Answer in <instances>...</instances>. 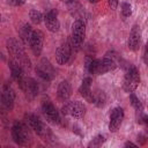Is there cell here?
<instances>
[{
	"label": "cell",
	"instance_id": "8fae6325",
	"mask_svg": "<svg viewBox=\"0 0 148 148\" xmlns=\"http://www.w3.org/2000/svg\"><path fill=\"white\" fill-rule=\"evenodd\" d=\"M72 50L73 46L69 42L62 43L56 51V60L59 65H66L72 57Z\"/></svg>",
	"mask_w": 148,
	"mask_h": 148
},
{
	"label": "cell",
	"instance_id": "44dd1931",
	"mask_svg": "<svg viewBox=\"0 0 148 148\" xmlns=\"http://www.w3.org/2000/svg\"><path fill=\"white\" fill-rule=\"evenodd\" d=\"M105 102H106V96H105V94H104L103 91H101V90H95V91L92 92V103H94L96 106L102 108V106H104Z\"/></svg>",
	"mask_w": 148,
	"mask_h": 148
},
{
	"label": "cell",
	"instance_id": "ba28073f",
	"mask_svg": "<svg viewBox=\"0 0 148 148\" xmlns=\"http://www.w3.org/2000/svg\"><path fill=\"white\" fill-rule=\"evenodd\" d=\"M36 73L37 75L43 80V81H46V82H50L54 79L56 76V71L53 68V66L51 65V62L43 58L36 66Z\"/></svg>",
	"mask_w": 148,
	"mask_h": 148
},
{
	"label": "cell",
	"instance_id": "9a60e30c",
	"mask_svg": "<svg viewBox=\"0 0 148 148\" xmlns=\"http://www.w3.org/2000/svg\"><path fill=\"white\" fill-rule=\"evenodd\" d=\"M20 88L30 98H34L35 96H37L38 90H39L37 81L35 79H32V77H25L24 81L20 84Z\"/></svg>",
	"mask_w": 148,
	"mask_h": 148
},
{
	"label": "cell",
	"instance_id": "4316f807",
	"mask_svg": "<svg viewBox=\"0 0 148 148\" xmlns=\"http://www.w3.org/2000/svg\"><path fill=\"white\" fill-rule=\"evenodd\" d=\"M108 2H109V6L111 7V9H116L118 7L119 0H108Z\"/></svg>",
	"mask_w": 148,
	"mask_h": 148
},
{
	"label": "cell",
	"instance_id": "7c38bea8",
	"mask_svg": "<svg viewBox=\"0 0 148 148\" xmlns=\"http://www.w3.org/2000/svg\"><path fill=\"white\" fill-rule=\"evenodd\" d=\"M124 116H125V113L121 108H114L111 111L110 121H109V130L111 132H117L120 128L121 123L124 120Z\"/></svg>",
	"mask_w": 148,
	"mask_h": 148
},
{
	"label": "cell",
	"instance_id": "484cf974",
	"mask_svg": "<svg viewBox=\"0 0 148 148\" xmlns=\"http://www.w3.org/2000/svg\"><path fill=\"white\" fill-rule=\"evenodd\" d=\"M24 2H25V0H7V3L10 6H14V7L22 6Z\"/></svg>",
	"mask_w": 148,
	"mask_h": 148
},
{
	"label": "cell",
	"instance_id": "5b68a950",
	"mask_svg": "<svg viewBox=\"0 0 148 148\" xmlns=\"http://www.w3.org/2000/svg\"><path fill=\"white\" fill-rule=\"evenodd\" d=\"M86 37V25L82 20H75L72 24V35H71V44L73 49L79 50L83 44Z\"/></svg>",
	"mask_w": 148,
	"mask_h": 148
},
{
	"label": "cell",
	"instance_id": "6da1fadb",
	"mask_svg": "<svg viewBox=\"0 0 148 148\" xmlns=\"http://www.w3.org/2000/svg\"><path fill=\"white\" fill-rule=\"evenodd\" d=\"M117 67V62L112 57H104L103 59H92V58H87L86 60V69L90 74L95 75H101L109 73L113 71Z\"/></svg>",
	"mask_w": 148,
	"mask_h": 148
},
{
	"label": "cell",
	"instance_id": "83f0119b",
	"mask_svg": "<svg viewBox=\"0 0 148 148\" xmlns=\"http://www.w3.org/2000/svg\"><path fill=\"white\" fill-rule=\"evenodd\" d=\"M143 61L146 65H148V44L146 45V49H145V52H143Z\"/></svg>",
	"mask_w": 148,
	"mask_h": 148
},
{
	"label": "cell",
	"instance_id": "e0dca14e",
	"mask_svg": "<svg viewBox=\"0 0 148 148\" xmlns=\"http://www.w3.org/2000/svg\"><path fill=\"white\" fill-rule=\"evenodd\" d=\"M9 68H10V74H12L13 80L20 86V84L24 81V79L27 77V76L24 75V68H23L18 62H16V61L13 60V59L9 61Z\"/></svg>",
	"mask_w": 148,
	"mask_h": 148
},
{
	"label": "cell",
	"instance_id": "9c48e42d",
	"mask_svg": "<svg viewBox=\"0 0 148 148\" xmlns=\"http://www.w3.org/2000/svg\"><path fill=\"white\" fill-rule=\"evenodd\" d=\"M87 112V108L82 102L74 101V102H67L62 108V113L68 114L73 118L80 119L83 118Z\"/></svg>",
	"mask_w": 148,
	"mask_h": 148
},
{
	"label": "cell",
	"instance_id": "2e32d148",
	"mask_svg": "<svg viewBox=\"0 0 148 148\" xmlns=\"http://www.w3.org/2000/svg\"><path fill=\"white\" fill-rule=\"evenodd\" d=\"M140 40H141V30L140 27L138 24H134L131 29L130 36H128V42H127V46L131 51L135 52L139 50V45H140Z\"/></svg>",
	"mask_w": 148,
	"mask_h": 148
},
{
	"label": "cell",
	"instance_id": "4dcf8cb0",
	"mask_svg": "<svg viewBox=\"0 0 148 148\" xmlns=\"http://www.w3.org/2000/svg\"><path fill=\"white\" fill-rule=\"evenodd\" d=\"M60 1H62V2H66V3H69V2H72V1H74V0H60Z\"/></svg>",
	"mask_w": 148,
	"mask_h": 148
},
{
	"label": "cell",
	"instance_id": "5bb4252c",
	"mask_svg": "<svg viewBox=\"0 0 148 148\" xmlns=\"http://www.w3.org/2000/svg\"><path fill=\"white\" fill-rule=\"evenodd\" d=\"M43 44H44V34L38 29L34 30L29 45H30L31 51H32V53L35 56H39L42 53Z\"/></svg>",
	"mask_w": 148,
	"mask_h": 148
},
{
	"label": "cell",
	"instance_id": "277c9868",
	"mask_svg": "<svg viewBox=\"0 0 148 148\" xmlns=\"http://www.w3.org/2000/svg\"><path fill=\"white\" fill-rule=\"evenodd\" d=\"M7 49H8V52L12 54L13 60L18 62L23 68L30 67V61H29L28 57L25 56L22 45L15 38H8L7 39Z\"/></svg>",
	"mask_w": 148,
	"mask_h": 148
},
{
	"label": "cell",
	"instance_id": "52a82bcc",
	"mask_svg": "<svg viewBox=\"0 0 148 148\" xmlns=\"http://www.w3.org/2000/svg\"><path fill=\"white\" fill-rule=\"evenodd\" d=\"M40 110L43 116L45 117V119L51 123V124H58L61 125V117L60 113L58 112L57 108L53 105V103L50 99H43L42 105H40Z\"/></svg>",
	"mask_w": 148,
	"mask_h": 148
},
{
	"label": "cell",
	"instance_id": "603a6c76",
	"mask_svg": "<svg viewBox=\"0 0 148 148\" xmlns=\"http://www.w3.org/2000/svg\"><path fill=\"white\" fill-rule=\"evenodd\" d=\"M131 104H132V106L134 108V110H135L138 113H141V112H142V110H143L142 103L140 102V99H139L133 92H131Z\"/></svg>",
	"mask_w": 148,
	"mask_h": 148
},
{
	"label": "cell",
	"instance_id": "7a4b0ae2",
	"mask_svg": "<svg viewBox=\"0 0 148 148\" xmlns=\"http://www.w3.org/2000/svg\"><path fill=\"white\" fill-rule=\"evenodd\" d=\"M29 128L30 127L27 125V123L24 124L22 121L15 120L10 130L13 141L18 146H29L32 141Z\"/></svg>",
	"mask_w": 148,
	"mask_h": 148
},
{
	"label": "cell",
	"instance_id": "d6986e66",
	"mask_svg": "<svg viewBox=\"0 0 148 148\" xmlns=\"http://www.w3.org/2000/svg\"><path fill=\"white\" fill-rule=\"evenodd\" d=\"M57 95H58V98L61 101V102H66L71 95H72V86L68 81H61L58 86V90H57Z\"/></svg>",
	"mask_w": 148,
	"mask_h": 148
},
{
	"label": "cell",
	"instance_id": "7402d4cb",
	"mask_svg": "<svg viewBox=\"0 0 148 148\" xmlns=\"http://www.w3.org/2000/svg\"><path fill=\"white\" fill-rule=\"evenodd\" d=\"M29 17H30L31 22L35 23V24H39V23L44 20L43 14H42L39 10H37V9H31V10L29 12Z\"/></svg>",
	"mask_w": 148,
	"mask_h": 148
},
{
	"label": "cell",
	"instance_id": "8992f818",
	"mask_svg": "<svg viewBox=\"0 0 148 148\" xmlns=\"http://www.w3.org/2000/svg\"><path fill=\"white\" fill-rule=\"evenodd\" d=\"M139 83H140V73H139V71L135 67L132 66L131 68L127 69L125 76H124V80H123V89L126 92L131 94V92H133L138 88Z\"/></svg>",
	"mask_w": 148,
	"mask_h": 148
},
{
	"label": "cell",
	"instance_id": "ac0fdd59",
	"mask_svg": "<svg viewBox=\"0 0 148 148\" xmlns=\"http://www.w3.org/2000/svg\"><path fill=\"white\" fill-rule=\"evenodd\" d=\"M91 77H86V79H83V81H82V84H81V87H80V94H81V96L87 101V102H89V103H92V90H91Z\"/></svg>",
	"mask_w": 148,
	"mask_h": 148
},
{
	"label": "cell",
	"instance_id": "4fadbf2b",
	"mask_svg": "<svg viewBox=\"0 0 148 148\" xmlns=\"http://www.w3.org/2000/svg\"><path fill=\"white\" fill-rule=\"evenodd\" d=\"M44 23H45L47 30L51 32H57L59 30L60 23L58 20L57 9H50L49 12H46V14L44 15Z\"/></svg>",
	"mask_w": 148,
	"mask_h": 148
},
{
	"label": "cell",
	"instance_id": "cb8c5ba5",
	"mask_svg": "<svg viewBox=\"0 0 148 148\" xmlns=\"http://www.w3.org/2000/svg\"><path fill=\"white\" fill-rule=\"evenodd\" d=\"M121 14L124 17H128L132 15V7L128 2H123L121 3Z\"/></svg>",
	"mask_w": 148,
	"mask_h": 148
},
{
	"label": "cell",
	"instance_id": "3957f363",
	"mask_svg": "<svg viewBox=\"0 0 148 148\" xmlns=\"http://www.w3.org/2000/svg\"><path fill=\"white\" fill-rule=\"evenodd\" d=\"M25 123L27 125L34 131L37 133V135H39L44 141H51V140H54V136L52 134V132L50 131V128H47L45 126V124L34 113H28L25 114Z\"/></svg>",
	"mask_w": 148,
	"mask_h": 148
},
{
	"label": "cell",
	"instance_id": "ffe728a7",
	"mask_svg": "<svg viewBox=\"0 0 148 148\" xmlns=\"http://www.w3.org/2000/svg\"><path fill=\"white\" fill-rule=\"evenodd\" d=\"M32 32H34V29L31 28L30 24H28V23L23 24V27L20 29V38L23 42V44H29L30 43Z\"/></svg>",
	"mask_w": 148,
	"mask_h": 148
},
{
	"label": "cell",
	"instance_id": "d4e9b609",
	"mask_svg": "<svg viewBox=\"0 0 148 148\" xmlns=\"http://www.w3.org/2000/svg\"><path fill=\"white\" fill-rule=\"evenodd\" d=\"M105 141V139H104V136L103 135H97L96 138H94L90 142H89V147H99L103 142Z\"/></svg>",
	"mask_w": 148,
	"mask_h": 148
},
{
	"label": "cell",
	"instance_id": "f546056e",
	"mask_svg": "<svg viewBox=\"0 0 148 148\" xmlns=\"http://www.w3.org/2000/svg\"><path fill=\"white\" fill-rule=\"evenodd\" d=\"M125 147H136V145L133 143V142H130V141H128V142L125 143Z\"/></svg>",
	"mask_w": 148,
	"mask_h": 148
},
{
	"label": "cell",
	"instance_id": "1f68e13d",
	"mask_svg": "<svg viewBox=\"0 0 148 148\" xmlns=\"http://www.w3.org/2000/svg\"><path fill=\"white\" fill-rule=\"evenodd\" d=\"M90 3H96V2H98V0H88Z\"/></svg>",
	"mask_w": 148,
	"mask_h": 148
},
{
	"label": "cell",
	"instance_id": "30bf717a",
	"mask_svg": "<svg viewBox=\"0 0 148 148\" xmlns=\"http://www.w3.org/2000/svg\"><path fill=\"white\" fill-rule=\"evenodd\" d=\"M15 102V92L9 83H5L1 92V105L5 111H12Z\"/></svg>",
	"mask_w": 148,
	"mask_h": 148
},
{
	"label": "cell",
	"instance_id": "f1b7e54d",
	"mask_svg": "<svg viewBox=\"0 0 148 148\" xmlns=\"http://www.w3.org/2000/svg\"><path fill=\"white\" fill-rule=\"evenodd\" d=\"M140 121L145 124V126H146V128H147V132H148V114L142 116V118L140 119Z\"/></svg>",
	"mask_w": 148,
	"mask_h": 148
}]
</instances>
